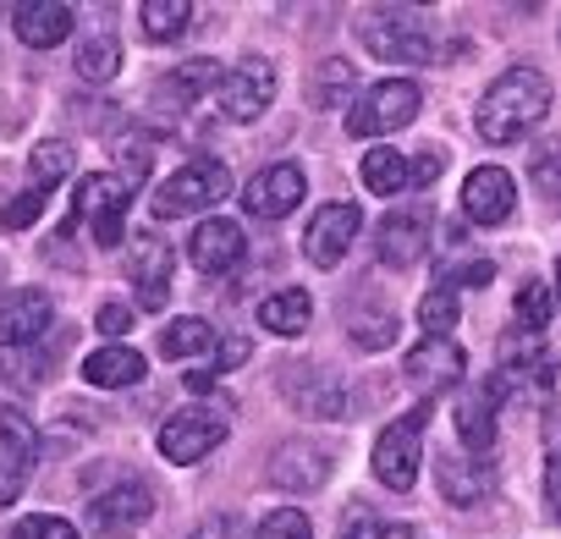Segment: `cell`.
Listing matches in <instances>:
<instances>
[{
    "label": "cell",
    "mask_w": 561,
    "mask_h": 539,
    "mask_svg": "<svg viewBox=\"0 0 561 539\" xmlns=\"http://www.w3.org/2000/svg\"><path fill=\"white\" fill-rule=\"evenodd\" d=\"M435 479H440L446 501H457V506H473V501L490 495V468H468L462 457H440L435 462Z\"/></svg>",
    "instance_id": "484cf974"
},
{
    "label": "cell",
    "mask_w": 561,
    "mask_h": 539,
    "mask_svg": "<svg viewBox=\"0 0 561 539\" xmlns=\"http://www.w3.org/2000/svg\"><path fill=\"white\" fill-rule=\"evenodd\" d=\"M424 424H430V408H413L402 413L397 424H386V435L375 440V479L386 490H413L419 484V468H424Z\"/></svg>",
    "instance_id": "5b68a950"
},
{
    "label": "cell",
    "mask_w": 561,
    "mask_h": 539,
    "mask_svg": "<svg viewBox=\"0 0 561 539\" xmlns=\"http://www.w3.org/2000/svg\"><path fill=\"white\" fill-rule=\"evenodd\" d=\"M122 72V39L116 34H89L78 45V78L83 83H111Z\"/></svg>",
    "instance_id": "83f0119b"
},
{
    "label": "cell",
    "mask_w": 561,
    "mask_h": 539,
    "mask_svg": "<svg viewBox=\"0 0 561 539\" xmlns=\"http://www.w3.org/2000/svg\"><path fill=\"white\" fill-rule=\"evenodd\" d=\"M127 325H133V309H122V303L100 309V336H127Z\"/></svg>",
    "instance_id": "7bdbcfd3"
},
{
    "label": "cell",
    "mask_w": 561,
    "mask_h": 539,
    "mask_svg": "<svg viewBox=\"0 0 561 539\" xmlns=\"http://www.w3.org/2000/svg\"><path fill=\"white\" fill-rule=\"evenodd\" d=\"M231 193V171H226V160H215V154H204V160H187V165H176L160 187H154V220H182V215H198V209H209V204H220Z\"/></svg>",
    "instance_id": "7a4b0ae2"
},
{
    "label": "cell",
    "mask_w": 561,
    "mask_h": 539,
    "mask_svg": "<svg viewBox=\"0 0 561 539\" xmlns=\"http://www.w3.org/2000/svg\"><path fill=\"white\" fill-rule=\"evenodd\" d=\"M215 347V331L204 325V320H171L165 331H160V358H193V353H209Z\"/></svg>",
    "instance_id": "1f68e13d"
},
{
    "label": "cell",
    "mask_w": 561,
    "mask_h": 539,
    "mask_svg": "<svg viewBox=\"0 0 561 539\" xmlns=\"http://www.w3.org/2000/svg\"><path fill=\"white\" fill-rule=\"evenodd\" d=\"M528 176H534V187H539L545 198H561V138H545V144L534 149Z\"/></svg>",
    "instance_id": "d590c367"
},
{
    "label": "cell",
    "mask_w": 561,
    "mask_h": 539,
    "mask_svg": "<svg viewBox=\"0 0 561 539\" xmlns=\"http://www.w3.org/2000/svg\"><path fill=\"white\" fill-rule=\"evenodd\" d=\"M226 440V418L209 413V408H182L160 424V457L176 462V468H193L198 457H209L215 446Z\"/></svg>",
    "instance_id": "9c48e42d"
},
{
    "label": "cell",
    "mask_w": 561,
    "mask_h": 539,
    "mask_svg": "<svg viewBox=\"0 0 561 539\" xmlns=\"http://www.w3.org/2000/svg\"><path fill=\"white\" fill-rule=\"evenodd\" d=\"M144 353H133V347H122V342H105L100 353H89L83 358V380L89 386H100V391H122V386H138L144 380Z\"/></svg>",
    "instance_id": "603a6c76"
},
{
    "label": "cell",
    "mask_w": 561,
    "mask_h": 539,
    "mask_svg": "<svg viewBox=\"0 0 561 539\" xmlns=\"http://www.w3.org/2000/svg\"><path fill=\"white\" fill-rule=\"evenodd\" d=\"M424 248H430V226H424L419 215H391V220H380V237H375L380 264L408 270V264L424 259Z\"/></svg>",
    "instance_id": "7402d4cb"
},
{
    "label": "cell",
    "mask_w": 561,
    "mask_h": 539,
    "mask_svg": "<svg viewBox=\"0 0 561 539\" xmlns=\"http://www.w3.org/2000/svg\"><path fill=\"white\" fill-rule=\"evenodd\" d=\"M242 253H248L242 226L237 220H220V215H209L193 231V242H187V259H193V270H204V276H226V270L242 264Z\"/></svg>",
    "instance_id": "ac0fdd59"
},
{
    "label": "cell",
    "mask_w": 561,
    "mask_h": 539,
    "mask_svg": "<svg viewBox=\"0 0 561 539\" xmlns=\"http://www.w3.org/2000/svg\"><path fill=\"white\" fill-rule=\"evenodd\" d=\"M347 325H353V342L369 347V353H380V347L397 342V314H391V309H375V298H364Z\"/></svg>",
    "instance_id": "f546056e"
},
{
    "label": "cell",
    "mask_w": 561,
    "mask_h": 539,
    "mask_svg": "<svg viewBox=\"0 0 561 539\" xmlns=\"http://www.w3.org/2000/svg\"><path fill=\"white\" fill-rule=\"evenodd\" d=\"M275 105V67L264 56H248L220 78V116L226 122H259Z\"/></svg>",
    "instance_id": "30bf717a"
},
{
    "label": "cell",
    "mask_w": 561,
    "mask_h": 539,
    "mask_svg": "<svg viewBox=\"0 0 561 539\" xmlns=\"http://www.w3.org/2000/svg\"><path fill=\"white\" fill-rule=\"evenodd\" d=\"M512 204H517V187H512V176H506L501 165H479V171L462 182V215H468L473 226H501V220L512 215Z\"/></svg>",
    "instance_id": "d6986e66"
},
{
    "label": "cell",
    "mask_w": 561,
    "mask_h": 539,
    "mask_svg": "<svg viewBox=\"0 0 561 539\" xmlns=\"http://www.w3.org/2000/svg\"><path fill=\"white\" fill-rule=\"evenodd\" d=\"M419 105H424V94H419L413 78H386V83H375V89L358 94V105L347 111V133H353V138L402 133V127L419 116Z\"/></svg>",
    "instance_id": "277c9868"
},
{
    "label": "cell",
    "mask_w": 561,
    "mask_h": 539,
    "mask_svg": "<svg viewBox=\"0 0 561 539\" xmlns=\"http://www.w3.org/2000/svg\"><path fill=\"white\" fill-rule=\"evenodd\" d=\"M358 39H364L380 61H397V67H424V61H435L430 28H419L408 12H375V18H364Z\"/></svg>",
    "instance_id": "8992f818"
},
{
    "label": "cell",
    "mask_w": 561,
    "mask_h": 539,
    "mask_svg": "<svg viewBox=\"0 0 561 539\" xmlns=\"http://www.w3.org/2000/svg\"><path fill=\"white\" fill-rule=\"evenodd\" d=\"M171 264H176V253L154 231H144V237L127 242V282L138 287V303L144 309H165V298H171Z\"/></svg>",
    "instance_id": "7c38bea8"
},
{
    "label": "cell",
    "mask_w": 561,
    "mask_h": 539,
    "mask_svg": "<svg viewBox=\"0 0 561 539\" xmlns=\"http://www.w3.org/2000/svg\"><path fill=\"white\" fill-rule=\"evenodd\" d=\"M45 215V193L39 187H28V193H18L12 204H7V215H0V226H7V231H28L34 220Z\"/></svg>",
    "instance_id": "f35d334b"
},
{
    "label": "cell",
    "mask_w": 561,
    "mask_h": 539,
    "mask_svg": "<svg viewBox=\"0 0 561 539\" xmlns=\"http://www.w3.org/2000/svg\"><path fill=\"white\" fill-rule=\"evenodd\" d=\"M545 116H550V78H545L539 67H512V72H501V78L484 89V100L473 105V127H479L484 144H517V138H528Z\"/></svg>",
    "instance_id": "6da1fadb"
},
{
    "label": "cell",
    "mask_w": 561,
    "mask_h": 539,
    "mask_svg": "<svg viewBox=\"0 0 561 539\" xmlns=\"http://www.w3.org/2000/svg\"><path fill=\"white\" fill-rule=\"evenodd\" d=\"M336 539H386V523H380L375 512L353 506V512L342 517V534H336Z\"/></svg>",
    "instance_id": "60d3db41"
},
{
    "label": "cell",
    "mask_w": 561,
    "mask_h": 539,
    "mask_svg": "<svg viewBox=\"0 0 561 539\" xmlns=\"http://www.w3.org/2000/svg\"><path fill=\"white\" fill-rule=\"evenodd\" d=\"M353 83H358V72H353L347 61H325V67L314 72V89H309V100H314L320 111H336V105L353 94Z\"/></svg>",
    "instance_id": "d6a6232c"
},
{
    "label": "cell",
    "mask_w": 561,
    "mask_h": 539,
    "mask_svg": "<svg viewBox=\"0 0 561 539\" xmlns=\"http://www.w3.org/2000/svg\"><path fill=\"white\" fill-rule=\"evenodd\" d=\"M220 78H226V67H220V61H209V56H198V61L176 67V72L165 78V89H160V94H171L176 105H193V100H204V94H220Z\"/></svg>",
    "instance_id": "d4e9b609"
},
{
    "label": "cell",
    "mask_w": 561,
    "mask_h": 539,
    "mask_svg": "<svg viewBox=\"0 0 561 539\" xmlns=\"http://www.w3.org/2000/svg\"><path fill=\"white\" fill-rule=\"evenodd\" d=\"M556 293H561V264H556Z\"/></svg>",
    "instance_id": "f6af8a7d"
},
{
    "label": "cell",
    "mask_w": 561,
    "mask_h": 539,
    "mask_svg": "<svg viewBox=\"0 0 561 539\" xmlns=\"http://www.w3.org/2000/svg\"><path fill=\"white\" fill-rule=\"evenodd\" d=\"M72 144H61V138H45L39 149H34V160H28V176H34V187L39 193H50L56 182H67L72 176Z\"/></svg>",
    "instance_id": "4dcf8cb0"
},
{
    "label": "cell",
    "mask_w": 561,
    "mask_h": 539,
    "mask_svg": "<svg viewBox=\"0 0 561 539\" xmlns=\"http://www.w3.org/2000/svg\"><path fill=\"white\" fill-rule=\"evenodd\" d=\"M512 314H517V325H523L528 336H539V331L550 325V314H556V293H550L545 282H528V287L517 293V309H512Z\"/></svg>",
    "instance_id": "836d02e7"
},
{
    "label": "cell",
    "mask_w": 561,
    "mask_h": 539,
    "mask_svg": "<svg viewBox=\"0 0 561 539\" xmlns=\"http://www.w3.org/2000/svg\"><path fill=\"white\" fill-rule=\"evenodd\" d=\"M138 23H144V34H149L154 45H171V39L187 34L193 7H187V0H144V7H138Z\"/></svg>",
    "instance_id": "4316f807"
},
{
    "label": "cell",
    "mask_w": 561,
    "mask_h": 539,
    "mask_svg": "<svg viewBox=\"0 0 561 539\" xmlns=\"http://www.w3.org/2000/svg\"><path fill=\"white\" fill-rule=\"evenodd\" d=\"M501 380L506 386H539V391H550V380H556V358H550V347L539 342V336H501Z\"/></svg>",
    "instance_id": "44dd1931"
},
{
    "label": "cell",
    "mask_w": 561,
    "mask_h": 539,
    "mask_svg": "<svg viewBox=\"0 0 561 539\" xmlns=\"http://www.w3.org/2000/svg\"><path fill=\"white\" fill-rule=\"evenodd\" d=\"M331 446H320V440H287L275 457H270V484L275 490H293V495H309V490H320L325 479H331Z\"/></svg>",
    "instance_id": "9a60e30c"
},
{
    "label": "cell",
    "mask_w": 561,
    "mask_h": 539,
    "mask_svg": "<svg viewBox=\"0 0 561 539\" xmlns=\"http://www.w3.org/2000/svg\"><path fill=\"white\" fill-rule=\"evenodd\" d=\"M545 495H550V506L561 517V457H550V468H545Z\"/></svg>",
    "instance_id": "ee69618b"
},
{
    "label": "cell",
    "mask_w": 561,
    "mask_h": 539,
    "mask_svg": "<svg viewBox=\"0 0 561 539\" xmlns=\"http://www.w3.org/2000/svg\"><path fill=\"white\" fill-rule=\"evenodd\" d=\"M253 539H314V523H309L304 512H270V517L253 528Z\"/></svg>",
    "instance_id": "8d00e7d4"
},
{
    "label": "cell",
    "mask_w": 561,
    "mask_h": 539,
    "mask_svg": "<svg viewBox=\"0 0 561 539\" xmlns=\"http://www.w3.org/2000/svg\"><path fill=\"white\" fill-rule=\"evenodd\" d=\"M364 187L380 193V198L402 193V187H408V154H397L391 144L369 149V154H364Z\"/></svg>",
    "instance_id": "f1b7e54d"
},
{
    "label": "cell",
    "mask_w": 561,
    "mask_h": 539,
    "mask_svg": "<svg viewBox=\"0 0 561 539\" xmlns=\"http://www.w3.org/2000/svg\"><path fill=\"white\" fill-rule=\"evenodd\" d=\"M402 375L419 386V391H446L457 380H468V353L451 342V336H424L408 358H402Z\"/></svg>",
    "instance_id": "5bb4252c"
},
{
    "label": "cell",
    "mask_w": 561,
    "mask_h": 539,
    "mask_svg": "<svg viewBox=\"0 0 561 539\" xmlns=\"http://www.w3.org/2000/svg\"><path fill=\"white\" fill-rule=\"evenodd\" d=\"M440 171H446V160H440V149H424L419 160H408V182H413V187H430V182H435Z\"/></svg>",
    "instance_id": "b9f144b4"
},
{
    "label": "cell",
    "mask_w": 561,
    "mask_h": 539,
    "mask_svg": "<svg viewBox=\"0 0 561 539\" xmlns=\"http://www.w3.org/2000/svg\"><path fill=\"white\" fill-rule=\"evenodd\" d=\"M50 320H56L50 293H39V287L7 293V298H0V347H34L50 331Z\"/></svg>",
    "instance_id": "2e32d148"
},
{
    "label": "cell",
    "mask_w": 561,
    "mask_h": 539,
    "mask_svg": "<svg viewBox=\"0 0 561 539\" xmlns=\"http://www.w3.org/2000/svg\"><path fill=\"white\" fill-rule=\"evenodd\" d=\"M495 282V264L490 259H473V264H457V270H440V282L435 287H446V293H457V287H490Z\"/></svg>",
    "instance_id": "ab89813d"
},
{
    "label": "cell",
    "mask_w": 561,
    "mask_h": 539,
    "mask_svg": "<svg viewBox=\"0 0 561 539\" xmlns=\"http://www.w3.org/2000/svg\"><path fill=\"white\" fill-rule=\"evenodd\" d=\"M12 539H78V528L67 517H56V512H34V517H23L12 528Z\"/></svg>",
    "instance_id": "74e56055"
},
{
    "label": "cell",
    "mask_w": 561,
    "mask_h": 539,
    "mask_svg": "<svg viewBox=\"0 0 561 539\" xmlns=\"http://www.w3.org/2000/svg\"><path fill=\"white\" fill-rule=\"evenodd\" d=\"M39 462V435L18 408H0V506H12Z\"/></svg>",
    "instance_id": "8fae6325"
},
{
    "label": "cell",
    "mask_w": 561,
    "mask_h": 539,
    "mask_svg": "<svg viewBox=\"0 0 561 539\" xmlns=\"http://www.w3.org/2000/svg\"><path fill=\"white\" fill-rule=\"evenodd\" d=\"M12 28L28 50H56L78 28V12L67 7V0H23V7L12 12Z\"/></svg>",
    "instance_id": "ffe728a7"
},
{
    "label": "cell",
    "mask_w": 561,
    "mask_h": 539,
    "mask_svg": "<svg viewBox=\"0 0 561 539\" xmlns=\"http://www.w3.org/2000/svg\"><path fill=\"white\" fill-rule=\"evenodd\" d=\"M358 226H364V209H358V204H347V198L320 204L314 220H309V231H304V259H309L314 270H336V264L347 259Z\"/></svg>",
    "instance_id": "ba28073f"
},
{
    "label": "cell",
    "mask_w": 561,
    "mask_h": 539,
    "mask_svg": "<svg viewBox=\"0 0 561 539\" xmlns=\"http://www.w3.org/2000/svg\"><path fill=\"white\" fill-rule=\"evenodd\" d=\"M138 182L133 176H116V171H94L78 182V198H72V226L83 220L94 231L100 248H116L122 242V220H127V204H133Z\"/></svg>",
    "instance_id": "3957f363"
},
{
    "label": "cell",
    "mask_w": 561,
    "mask_h": 539,
    "mask_svg": "<svg viewBox=\"0 0 561 539\" xmlns=\"http://www.w3.org/2000/svg\"><path fill=\"white\" fill-rule=\"evenodd\" d=\"M309 320H314V303H309V293H304V287L270 293V298L259 303V325H264L270 336H304V331H309Z\"/></svg>",
    "instance_id": "cb8c5ba5"
},
{
    "label": "cell",
    "mask_w": 561,
    "mask_h": 539,
    "mask_svg": "<svg viewBox=\"0 0 561 539\" xmlns=\"http://www.w3.org/2000/svg\"><path fill=\"white\" fill-rule=\"evenodd\" d=\"M149 512H154V495H149V484H138V479H122L116 490L94 495V506H89V523H94V534H105V539H127V534H138V528L149 523Z\"/></svg>",
    "instance_id": "4fadbf2b"
},
{
    "label": "cell",
    "mask_w": 561,
    "mask_h": 539,
    "mask_svg": "<svg viewBox=\"0 0 561 539\" xmlns=\"http://www.w3.org/2000/svg\"><path fill=\"white\" fill-rule=\"evenodd\" d=\"M304 193H309L304 165H298V160H275V165L253 171V182L242 187V209H248L253 220H287V215L304 204Z\"/></svg>",
    "instance_id": "52a82bcc"
},
{
    "label": "cell",
    "mask_w": 561,
    "mask_h": 539,
    "mask_svg": "<svg viewBox=\"0 0 561 539\" xmlns=\"http://www.w3.org/2000/svg\"><path fill=\"white\" fill-rule=\"evenodd\" d=\"M457 293H446V287H435L424 303H419V325H424V336H451L457 331Z\"/></svg>",
    "instance_id": "e575fe53"
},
{
    "label": "cell",
    "mask_w": 561,
    "mask_h": 539,
    "mask_svg": "<svg viewBox=\"0 0 561 539\" xmlns=\"http://www.w3.org/2000/svg\"><path fill=\"white\" fill-rule=\"evenodd\" d=\"M506 391L512 386L501 375H490V380H479V386H468L457 397V435H462V446H473V451H490L495 446V408H501Z\"/></svg>",
    "instance_id": "e0dca14e"
}]
</instances>
